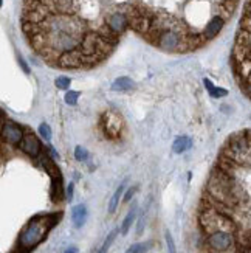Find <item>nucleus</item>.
I'll list each match as a JSON object with an SVG mask.
<instances>
[{"instance_id": "nucleus-1", "label": "nucleus", "mask_w": 251, "mask_h": 253, "mask_svg": "<svg viewBox=\"0 0 251 253\" xmlns=\"http://www.w3.org/2000/svg\"><path fill=\"white\" fill-rule=\"evenodd\" d=\"M61 217L62 213L39 214L33 217L19 236V252L28 253L36 246H39L47 238L50 230L61 221Z\"/></svg>"}, {"instance_id": "nucleus-2", "label": "nucleus", "mask_w": 251, "mask_h": 253, "mask_svg": "<svg viewBox=\"0 0 251 253\" xmlns=\"http://www.w3.org/2000/svg\"><path fill=\"white\" fill-rule=\"evenodd\" d=\"M220 156L236 162L242 168H251V143L248 141L245 130L233 134L220 151Z\"/></svg>"}, {"instance_id": "nucleus-3", "label": "nucleus", "mask_w": 251, "mask_h": 253, "mask_svg": "<svg viewBox=\"0 0 251 253\" xmlns=\"http://www.w3.org/2000/svg\"><path fill=\"white\" fill-rule=\"evenodd\" d=\"M184 35H186V33H181L177 30H165L158 33L154 43L158 48L169 51V53H184V51H189Z\"/></svg>"}, {"instance_id": "nucleus-4", "label": "nucleus", "mask_w": 251, "mask_h": 253, "mask_svg": "<svg viewBox=\"0 0 251 253\" xmlns=\"http://www.w3.org/2000/svg\"><path fill=\"white\" fill-rule=\"evenodd\" d=\"M47 35H48V45L59 53L76 50L81 45V39L74 38L73 35H69V33L54 31V33H47Z\"/></svg>"}, {"instance_id": "nucleus-5", "label": "nucleus", "mask_w": 251, "mask_h": 253, "mask_svg": "<svg viewBox=\"0 0 251 253\" xmlns=\"http://www.w3.org/2000/svg\"><path fill=\"white\" fill-rule=\"evenodd\" d=\"M101 129L104 132L106 138H118L119 137V132H121V126H123V120L119 115H116L115 112H106L101 117Z\"/></svg>"}, {"instance_id": "nucleus-6", "label": "nucleus", "mask_w": 251, "mask_h": 253, "mask_svg": "<svg viewBox=\"0 0 251 253\" xmlns=\"http://www.w3.org/2000/svg\"><path fill=\"white\" fill-rule=\"evenodd\" d=\"M24 135H25L24 127L19 126L17 123L11 122V120H5L2 123V141L5 145L19 146Z\"/></svg>"}, {"instance_id": "nucleus-7", "label": "nucleus", "mask_w": 251, "mask_h": 253, "mask_svg": "<svg viewBox=\"0 0 251 253\" xmlns=\"http://www.w3.org/2000/svg\"><path fill=\"white\" fill-rule=\"evenodd\" d=\"M19 149L30 156L31 159H37L40 157V154L43 152L42 151V143L40 140L33 134V132H25L24 138H22L20 145H19Z\"/></svg>"}, {"instance_id": "nucleus-8", "label": "nucleus", "mask_w": 251, "mask_h": 253, "mask_svg": "<svg viewBox=\"0 0 251 253\" xmlns=\"http://www.w3.org/2000/svg\"><path fill=\"white\" fill-rule=\"evenodd\" d=\"M84 54L81 53L79 48L76 50H72V51H65L61 54V58L58 59V64L56 67H61V69H79V67H84Z\"/></svg>"}, {"instance_id": "nucleus-9", "label": "nucleus", "mask_w": 251, "mask_h": 253, "mask_svg": "<svg viewBox=\"0 0 251 253\" xmlns=\"http://www.w3.org/2000/svg\"><path fill=\"white\" fill-rule=\"evenodd\" d=\"M104 22H106L108 27H110V30L113 33H116L118 36H121L123 33L127 30V27H130L129 16L124 14L123 11H119V9L115 11V13H112V14H108Z\"/></svg>"}, {"instance_id": "nucleus-10", "label": "nucleus", "mask_w": 251, "mask_h": 253, "mask_svg": "<svg viewBox=\"0 0 251 253\" xmlns=\"http://www.w3.org/2000/svg\"><path fill=\"white\" fill-rule=\"evenodd\" d=\"M98 39H100V35H98L96 31H92V30L87 31L82 38V41H81V45H79L81 53L85 54V56L95 54L96 48H98Z\"/></svg>"}, {"instance_id": "nucleus-11", "label": "nucleus", "mask_w": 251, "mask_h": 253, "mask_svg": "<svg viewBox=\"0 0 251 253\" xmlns=\"http://www.w3.org/2000/svg\"><path fill=\"white\" fill-rule=\"evenodd\" d=\"M225 19L223 17H220L219 14L217 16H214L210 22H208V25H206V28H205V31H203V36L206 38V41H211V39H214L219 33L222 31V28H223V25H225Z\"/></svg>"}, {"instance_id": "nucleus-12", "label": "nucleus", "mask_w": 251, "mask_h": 253, "mask_svg": "<svg viewBox=\"0 0 251 253\" xmlns=\"http://www.w3.org/2000/svg\"><path fill=\"white\" fill-rule=\"evenodd\" d=\"M87 216H89V211H87V207L84 204H79L72 208V222L76 228H81L85 224Z\"/></svg>"}, {"instance_id": "nucleus-13", "label": "nucleus", "mask_w": 251, "mask_h": 253, "mask_svg": "<svg viewBox=\"0 0 251 253\" xmlns=\"http://www.w3.org/2000/svg\"><path fill=\"white\" fill-rule=\"evenodd\" d=\"M64 199V186H62V175L58 174L51 177V201L58 204Z\"/></svg>"}, {"instance_id": "nucleus-14", "label": "nucleus", "mask_w": 251, "mask_h": 253, "mask_svg": "<svg viewBox=\"0 0 251 253\" xmlns=\"http://www.w3.org/2000/svg\"><path fill=\"white\" fill-rule=\"evenodd\" d=\"M192 146V140L186 135H181V137H177L172 143V151L176 154H183L186 152L188 149H191Z\"/></svg>"}, {"instance_id": "nucleus-15", "label": "nucleus", "mask_w": 251, "mask_h": 253, "mask_svg": "<svg viewBox=\"0 0 251 253\" xmlns=\"http://www.w3.org/2000/svg\"><path fill=\"white\" fill-rule=\"evenodd\" d=\"M98 35H100L103 39H106L107 42H110V43H113V45H116L118 43V39H119V36L116 35V33H113L112 30H110V27H108L106 22L103 25H100L96 30H95Z\"/></svg>"}, {"instance_id": "nucleus-16", "label": "nucleus", "mask_w": 251, "mask_h": 253, "mask_svg": "<svg viewBox=\"0 0 251 253\" xmlns=\"http://www.w3.org/2000/svg\"><path fill=\"white\" fill-rule=\"evenodd\" d=\"M135 84L134 81L127 78V76H119V78H116L112 84V90L115 92H127L130 89H134Z\"/></svg>"}, {"instance_id": "nucleus-17", "label": "nucleus", "mask_w": 251, "mask_h": 253, "mask_svg": "<svg viewBox=\"0 0 251 253\" xmlns=\"http://www.w3.org/2000/svg\"><path fill=\"white\" fill-rule=\"evenodd\" d=\"M124 188H126V182H123L121 185H119L118 188H116V191L113 193L110 202H108V213H110V214H113V213L116 211V208H118V205H119V199L123 197Z\"/></svg>"}, {"instance_id": "nucleus-18", "label": "nucleus", "mask_w": 251, "mask_h": 253, "mask_svg": "<svg viewBox=\"0 0 251 253\" xmlns=\"http://www.w3.org/2000/svg\"><path fill=\"white\" fill-rule=\"evenodd\" d=\"M135 217H137V205H134L132 208H130V211L127 213V216L124 217V221H123V224H121V228H119V232H121L123 236L127 235L129 228L132 227V224H134V221H135Z\"/></svg>"}, {"instance_id": "nucleus-19", "label": "nucleus", "mask_w": 251, "mask_h": 253, "mask_svg": "<svg viewBox=\"0 0 251 253\" xmlns=\"http://www.w3.org/2000/svg\"><path fill=\"white\" fill-rule=\"evenodd\" d=\"M203 84H205L206 90L210 92V95H211L213 98H223V96L228 95V90H226V89H222V87H215V85L213 84V81L208 80V78H205V80H203Z\"/></svg>"}, {"instance_id": "nucleus-20", "label": "nucleus", "mask_w": 251, "mask_h": 253, "mask_svg": "<svg viewBox=\"0 0 251 253\" xmlns=\"http://www.w3.org/2000/svg\"><path fill=\"white\" fill-rule=\"evenodd\" d=\"M152 247V243H137L127 249V253H146Z\"/></svg>"}, {"instance_id": "nucleus-21", "label": "nucleus", "mask_w": 251, "mask_h": 253, "mask_svg": "<svg viewBox=\"0 0 251 253\" xmlns=\"http://www.w3.org/2000/svg\"><path fill=\"white\" fill-rule=\"evenodd\" d=\"M78 100H79V92H76V90H69L64 95V101L69 106H76L78 104Z\"/></svg>"}, {"instance_id": "nucleus-22", "label": "nucleus", "mask_w": 251, "mask_h": 253, "mask_svg": "<svg viewBox=\"0 0 251 253\" xmlns=\"http://www.w3.org/2000/svg\"><path fill=\"white\" fill-rule=\"evenodd\" d=\"M54 84H56L58 89H61V90H67L69 87H70V84H72V81H70L69 76H58L56 81H54Z\"/></svg>"}, {"instance_id": "nucleus-23", "label": "nucleus", "mask_w": 251, "mask_h": 253, "mask_svg": "<svg viewBox=\"0 0 251 253\" xmlns=\"http://www.w3.org/2000/svg\"><path fill=\"white\" fill-rule=\"evenodd\" d=\"M39 134H40V137L45 140L47 143H50V140H51V127L47 125V123H42L40 126H39Z\"/></svg>"}, {"instance_id": "nucleus-24", "label": "nucleus", "mask_w": 251, "mask_h": 253, "mask_svg": "<svg viewBox=\"0 0 251 253\" xmlns=\"http://www.w3.org/2000/svg\"><path fill=\"white\" fill-rule=\"evenodd\" d=\"M74 159L78 162H85L87 159H89V152H87V149L82 146H76L74 148Z\"/></svg>"}, {"instance_id": "nucleus-25", "label": "nucleus", "mask_w": 251, "mask_h": 253, "mask_svg": "<svg viewBox=\"0 0 251 253\" xmlns=\"http://www.w3.org/2000/svg\"><path fill=\"white\" fill-rule=\"evenodd\" d=\"M237 2H239V0H223V2H220V6H222L225 11H228L230 14H233L234 11H236Z\"/></svg>"}, {"instance_id": "nucleus-26", "label": "nucleus", "mask_w": 251, "mask_h": 253, "mask_svg": "<svg viewBox=\"0 0 251 253\" xmlns=\"http://www.w3.org/2000/svg\"><path fill=\"white\" fill-rule=\"evenodd\" d=\"M118 232H119V230L116 228V230H113V232H110V233H108V236L106 238L104 244H103V247H101V250H103V252H107V249L112 246V243H113V241H115V238H116Z\"/></svg>"}, {"instance_id": "nucleus-27", "label": "nucleus", "mask_w": 251, "mask_h": 253, "mask_svg": "<svg viewBox=\"0 0 251 253\" xmlns=\"http://www.w3.org/2000/svg\"><path fill=\"white\" fill-rule=\"evenodd\" d=\"M165 239H166V246H168V253H177L176 243H174V238L169 232L165 233Z\"/></svg>"}, {"instance_id": "nucleus-28", "label": "nucleus", "mask_w": 251, "mask_h": 253, "mask_svg": "<svg viewBox=\"0 0 251 253\" xmlns=\"http://www.w3.org/2000/svg\"><path fill=\"white\" fill-rule=\"evenodd\" d=\"M241 30H245V31H248V33H251V17H248V16H244L242 19H241Z\"/></svg>"}, {"instance_id": "nucleus-29", "label": "nucleus", "mask_w": 251, "mask_h": 253, "mask_svg": "<svg viewBox=\"0 0 251 253\" xmlns=\"http://www.w3.org/2000/svg\"><path fill=\"white\" fill-rule=\"evenodd\" d=\"M138 191V186H132V188H129L127 191H126V194H124V197H123V202L124 204H127V202H130V199L135 196V193Z\"/></svg>"}, {"instance_id": "nucleus-30", "label": "nucleus", "mask_w": 251, "mask_h": 253, "mask_svg": "<svg viewBox=\"0 0 251 253\" xmlns=\"http://www.w3.org/2000/svg\"><path fill=\"white\" fill-rule=\"evenodd\" d=\"M73 190H74V185L73 183H70L69 186H67V191H65V197H67V201H73Z\"/></svg>"}, {"instance_id": "nucleus-31", "label": "nucleus", "mask_w": 251, "mask_h": 253, "mask_svg": "<svg viewBox=\"0 0 251 253\" xmlns=\"http://www.w3.org/2000/svg\"><path fill=\"white\" fill-rule=\"evenodd\" d=\"M17 61H19V65H20V67H22V70H24V72H25V73L28 75V73H30V67H28V64H27V62L24 61V58H22V56H19V58H17Z\"/></svg>"}, {"instance_id": "nucleus-32", "label": "nucleus", "mask_w": 251, "mask_h": 253, "mask_svg": "<svg viewBox=\"0 0 251 253\" xmlns=\"http://www.w3.org/2000/svg\"><path fill=\"white\" fill-rule=\"evenodd\" d=\"M47 149H48V152H50V156H51V157H53L54 160H56V159H59V154H58L56 151H54V148H53L51 145H48V148H47Z\"/></svg>"}, {"instance_id": "nucleus-33", "label": "nucleus", "mask_w": 251, "mask_h": 253, "mask_svg": "<svg viewBox=\"0 0 251 253\" xmlns=\"http://www.w3.org/2000/svg\"><path fill=\"white\" fill-rule=\"evenodd\" d=\"M244 16L251 17V2H248V3L245 5V14H244Z\"/></svg>"}, {"instance_id": "nucleus-34", "label": "nucleus", "mask_w": 251, "mask_h": 253, "mask_svg": "<svg viewBox=\"0 0 251 253\" xmlns=\"http://www.w3.org/2000/svg\"><path fill=\"white\" fill-rule=\"evenodd\" d=\"M239 253H251V246H250V247H242V246H239Z\"/></svg>"}, {"instance_id": "nucleus-35", "label": "nucleus", "mask_w": 251, "mask_h": 253, "mask_svg": "<svg viewBox=\"0 0 251 253\" xmlns=\"http://www.w3.org/2000/svg\"><path fill=\"white\" fill-rule=\"evenodd\" d=\"M64 253H78V249H76V247H69Z\"/></svg>"}, {"instance_id": "nucleus-36", "label": "nucleus", "mask_w": 251, "mask_h": 253, "mask_svg": "<svg viewBox=\"0 0 251 253\" xmlns=\"http://www.w3.org/2000/svg\"><path fill=\"white\" fill-rule=\"evenodd\" d=\"M248 2H251V0H248Z\"/></svg>"}, {"instance_id": "nucleus-37", "label": "nucleus", "mask_w": 251, "mask_h": 253, "mask_svg": "<svg viewBox=\"0 0 251 253\" xmlns=\"http://www.w3.org/2000/svg\"><path fill=\"white\" fill-rule=\"evenodd\" d=\"M17 253H19V252H17Z\"/></svg>"}]
</instances>
